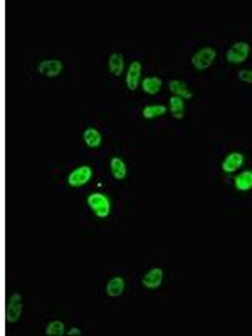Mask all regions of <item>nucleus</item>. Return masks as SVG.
<instances>
[{"label": "nucleus", "instance_id": "nucleus-1", "mask_svg": "<svg viewBox=\"0 0 252 336\" xmlns=\"http://www.w3.org/2000/svg\"><path fill=\"white\" fill-rule=\"evenodd\" d=\"M88 205L98 219H106L111 212V202L104 193H91L88 197Z\"/></svg>", "mask_w": 252, "mask_h": 336}, {"label": "nucleus", "instance_id": "nucleus-2", "mask_svg": "<svg viewBox=\"0 0 252 336\" xmlns=\"http://www.w3.org/2000/svg\"><path fill=\"white\" fill-rule=\"evenodd\" d=\"M215 57H217V50L214 47H202L192 57V66L197 71H205V69H209L214 64Z\"/></svg>", "mask_w": 252, "mask_h": 336}, {"label": "nucleus", "instance_id": "nucleus-3", "mask_svg": "<svg viewBox=\"0 0 252 336\" xmlns=\"http://www.w3.org/2000/svg\"><path fill=\"white\" fill-rule=\"evenodd\" d=\"M22 311H24L22 296L19 293H13L5 305V321L7 323H15V321H19L22 316Z\"/></svg>", "mask_w": 252, "mask_h": 336}, {"label": "nucleus", "instance_id": "nucleus-4", "mask_svg": "<svg viewBox=\"0 0 252 336\" xmlns=\"http://www.w3.org/2000/svg\"><path fill=\"white\" fill-rule=\"evenodd\" d=\"M91 177H93V168L89 165H82V167H77L69 173L67 183L71 187H82L91 180Z\"/></svg>", "mask_w": 252, "mask_h": 336}, {"label": "nucleus", "instance_id": "nucleus-5", "mask_svg": "<svg viewBox=\"0 0 252 336\" xmlns=\"http://www.w3.org/2000/svg\"><path fill=\"white\" fill-rule=\"evenodd\" d=\"M251 45L247 42H236L227 50V61L231 64H241L249 57Z\"/></svg>", "mask_w": 252, "mask_h": 336}, {"label": "nucleus", "instance_id": "nucleus-6", "mask_svg": "<svg viewBox=\"0 0 252 336\" xmlns=\"http://www.w3.org/2000/svg\"><path fill=\"white\" fill-rule=\"evenodd\" d=\"M37 69H39L40 74H44L47 77H57L62 72L64 64H62V61H59V59H45V61L39 62Z\"/></svg>", "mask_w": 252, "mask_h": 336}, {"label": "nucleus", "instance_id": "nucleus-7", "mask_svg": "<svg viewBox=\"0 0 252 336\" xmlns=\"http://www.w3.org/2000/svg\"><path fill=\"white\" fill-rule=\"evenodd\" d=\"M242 165H244V155L241 151H232L226 156V160L222 162V170L226 173H234L237 172Z\"/></svg>", "mask_w": 252, "mask_h": 336}, {"label": "nucleus", "instance_id": "nucleus-8", "mask_svg": "<svg viewBox=\"0 0 252 336\" xmlns=\"http://www.w3.org/2000/svg\"><path fill=\"white\" fill-rule=\"evenodd\" d=\"M140 79H141V62L140 61H133L130 64V67H128L126 71V86L130 91H135L136 87L140 84Z\"/></svg>", "mask_w": 252, "mask_h": 336}, {"label": "nucleus", "instance_id": "nucleus-9", "mask_svg": "<svg viewBox=\"0 0 252 336\" xmlns=\"http://www.w3.org/2000/svg\"><path fill=\"white\" fill-rule=\"evenodd\" d=\"M163 283V271L160 268H155L148 271V273L145 274L143 281H141V284L146 288V289H151V291H155V289H158L162 286Z\"/></svg>", "mask_w": 252, "mask_h": 336}, {"label": "nucleus", "instance_id": "nucleus-10", "mask_svg": "<svg viewBox=\"0 0 252 336\" xmlns=\"http://www.w3.org/2000/svg\"><path fill=\"white\" fill-rule=\"evenodd\" d=\"M168 89H170L172 96H178V98H182V99H190L192 96H194V93L189 89V86H187L185 82L177 81V79L168 82Z\"/></svg>", "mask_w": 252, "mask_h": 336}, {"label": "nucleus", "instance_id": "nucleus-11", "mask_svg": "<svg viewBox=\"0 0 252 336\" xmlns=\"http://www.w3.org/2000/svg\"><path fill=\"white\" fill-rule=\"evenodd\" d=\"M234 185L239 192H249L252 190V170H244L234 178Z\"/></svg>", "mask_w": 252, "mask_h": 336}, {"label": "nucleus", "instance_id": "nucleus-12", "mask_svg": "<svg viewBox=\"0 0 252 336\" xmlns=\"http://www.w3.org/2000/svg\"><path fill=\"white\" fill-rule=\"evenodd\" d=\"M108 67H109V72H111L113 76H121L123 69H125V57H123V54L113 52L111 56H109Z\"/></svg>", "mask_w": 252, "mask_h": 336}, {"label": "nucleus", "instance_id": "nucleus-13", "mask_svg": "<svg viewBox=\"0 0 252 336\" xmlns=\"http://www.w3.org/2000/svg\"><path fill=\"white\" fill-rule=\"evenodd\" d=\"M123 291H125V279L120 278V276H114L113 279L108 281L106 284V294L111 298H118L121 296Z\"/></svg>", "mask_w": 252, "mask_h": 336}, {"label": "nucleus", "instance_id": "nucleus-14", "mask_svg": "<svg viewBox=\"0 0 252 336\" xmlns=\"http://www.w3.org/2000/svg\"><path fill=\"white\" fill-rule=\"evenodd\" d=\"M162 79L157 76H148L141 81V89L145 91L146 94H158L160 89H162Z\"/></svg>", "mask_w": 252, "mask_h": 336}, {"label": "nucleus", "instance_id": "nucleus-15", "mask_svg": "<svg viewBox=\"0 0 252 336\" xmlns=\"http://www.w3.org/2000/svg\"><path fill=\"white\" fill-rule=\"evenodd\" d=\"M109 168H111V175L116 180H123L126 177V163L120 156H113L111 162H109Z\"/></svg>", "mask_w": 252, "mask_h": 336}, {"label": "nucleus", "instance_id": "nucleus-16", "mask_svg": "<svg viewBox=\"0 0 252 336\" xmlns=\"http://www.w3.org/2000/svg\"><path fill=\"white\" fill-rule=\"evenodd\" d=\"M84 143L89 146V148H98L101 145V141H103V138H101V133L96 130V128H86L84 130Z\"/></svg>", "mask_w": 252, "mask_h": 336}, {"label": "nucleus", "instance_id": "nucleus-17", "mask_svg": "<svg viewBox=\"0 0 252 336\" xmlns=\"http://www.w3.org/2000/svg\"><path fill=\"white\" fill-rule=\"evenodd\" d=\"M170 111L172 116L175 119H182L185 116V99L178 98V96H172L170 98Z\"/></svg>", "mask_w": 252, "mask_h": 336}, {"label": "nucleus", "instance_id": "nucleus-18", "mask_svg": "<svg viewBox=\"0 0 252 336\" xmlns=\"http://www.w3.org/2000/svg\"><path fill=\"white\" fill-rule=\"evenodd\" d=\"M141 113H143V118L153 119V118L163 116V114L167 113V106H163V104H150V106H145Z\"/></svg>", "mask_w": 252, "mask_h": 336}, {"label": "nucleus", "instance_id": "nucleus-19", "mask_svg": "<svg viewBox=\"0 0 252 336\" xmlns=\"http://www.w3.org/2000/svg\"><path fill=\"white\" fill-rule=\"evenodd\" d=\"M64 333H67L66 328H64V323L59 320H54L45 326V335L47 336H62Z\"/></svg>", "mask_w": 252, "mask_h": 336}, {"label": "nucleus", "instance_id": "nucleus-20", "mask_svg": "<svg viewBox=\"0 0 252 336\" xmlns=\"http://www.w3.org/2000/svg\"><path fill=\"white\" fill-rule=\"evenodd\" d=\"M237 77H239L242 82L252 84V71H251V69H241V71L237 72Z\"/></svg>", "mask_w": 252, "mask_h": 336}, {"label": "nucleus", "instance_id": "nucleus-21", "mask_svg": "<svg viewBox=\"0 0 252 336\" xmlns=\"http://www.w3.org/2000/svg\"><path fill=\"white\" fill-rule=\"evenodd\" d=\"M67 335H71V336H79L81 335V330L79 328H71V330H67Z\"/></svg>", "mask_w": 252, "mask_h": 336}]
</instances>
